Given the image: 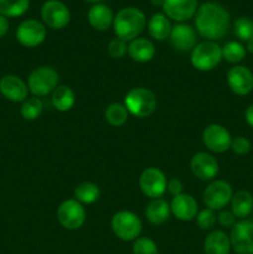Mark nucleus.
Instances as JSON below:
<instances>
[{"label": "nucleus", "instance_id": "4", "mask_svg": "<svg viewBox=\"0 0 253 254\" xmlns=\"http://www.w3.org/2000/svg\"><path fill=\"white\" fill-rule=\"evenodd\" d=\"M222 60V49L215 41H203L196 45L191 52V64L198 71H211Z\"/></svg>", "mask_w": 253, "mask_h": 254}, {"label": "nucleus", "instance_id": "14", "mask_svg": "<svg viewBox=\"0 0 253 254\" xmlns=\"http://www.w3.org/2000/svg\"><path fill=\"white\" fill-rule=\"evenodd\" d=\"M227 83L237 96H247L253 91V73L246 66H235L227 72Z\"/></svg>", "mask_w": 253, "mask_h": 254}, {"label": "nucleus", "instance_id": "26", "mask_svg": "<svg viewBox=\"0 0 253 254\" xmlns=\"http://www.w3.org/2000/svg\"><path fill=\"white\" fill-rule=\"evenodd\" d=\"M52 104L59 112H67L74 106V93L68 86H57L52 94Z\"/></svg>", "mask_w": 253, "mask_h": 254}, {"label": "nucleus", "instance_id": "12", "mask_svg": "<svg viewBox=\"0 0 253 254\" xmlns=\"http://www.w3.org/2000/svg\"><path fill=\"white\" fill-rule=\"evenodd\" d=\"M16 39L22 46L36 47L46 39V29L37 20H25L17 27Z\"/></svg>", "mask_w": 253, "mask_h": 254}, {"label": "nucleus", "instance_id": "20", "mask_svg": "<svg viewBox=\"0 0 253 254\" xmlns=\"http://www.w3.org/2000/svg\"><path fill=\"white\" fill-rule=\"evenodd\" d=\"M128 54L133 61L145 64V62L151 61L155 56V46L150 40L136 37L129 44Z\"/></svg>", "mask_w": 253, "mask_h": 254}, {"label": "nucleus", "instance_id": "30", "mask_svg": "<svg viewBox=\"0 0 253 254\" xmlns=\"http://www.w3.org/2000/svg\"><path fill=\"white\" fill-rule=\"evenodd\" d=\"M246 56V47L237 41H230L222 47V59L230 64H238Z\"/></svg>", "mask_w": 253, "mask_h": 254}, {"label": "nucleus", "instance_id": "11", "mask_svg": "<svg viewBox=\"0 0 253 254\" xmlns=\"http://www.w3.org/2000/svg\"><path fill=\"white\" fill-rule=\"evenodd\" d=\"M41 16L45 24L55 30L63 29L71 20L68 7L59 0H49L45 2L42 5Z\"/></svg>", "mask_w": 253, "mask_h": 254}, {"label": "nucleus", "instance_id": "21", "mask_svg": "<svg viewBox=\"0 0 253 254\" xmlns=\"http://www.w3.org/2000/svg\"><path fill=\"white\" fill-rule=\"evenodd\" d=\"M113 12L104 4H94L88 11V21L93 29L106 31L113 24Z\"/></svg>", "mask_w": 253, "mask_h": 254}, {"label": "nucleus", "instance_id": "35", "mask_svg": "<svg viewBox=\"0 0 253 254\" xmlns=\"http://www.w3.org/2000/svg\"><path fill=\"white\" fill-rule=\"evenodd\" d=\"M107 49H108L109 56H111L112 59H116V60H119L122 59V57H124V55H126V51H128V46H126V41L118 39V37H117V39L111 40Z\"/></svg>", "mask_w": 253, "mask_h": 254}, {"label": "nucleus", "instance_id": "17", "mask_svg": "<svg viewBox=\"0 0 253 254\" xmlns=\"http://www.w3.org/2000/svg\"><path fill=\"white\" fill-rule=\"evenodd\" d=\"M170 210L178 220L189 222L197 216L198 206L192 196L188 195V193H181L173 198Z\"/></svg>", "mask_w": 253, "mask_h": 254}, {"label": "nucleus", "instance_id": "36", "mask_svg": "<svg viewBox=\"0 0 253 254\" xmlns=\"http://www.w3.org/2000/svg\"><path fill=\"white\" fill-rule=\"evenodd\" d=\"M251 148H252V144L245 136H236L231 143V149L237 155H246V154L250 153Z\"/></svg>", "mask_w": 253, "mask_h": 254}, {"label": "nucleus", "instance_id": "39", "mask_svg": "<svg viewBox=\"0 0 253 254\" xmlns=\"http://www.w3.org/2000/svg\"><path fill=\"white\" fill-rule=\"evenodd\" d=\"M9 30V21L4 15H0V37L5 36Z\"/></svg>", "mask_w": 253, "mask_h": 254}, {"label": "nucleus", "instance_id": "34", "mask_svg": "<svg viewBox=\"0 0 253 254\" xmlns=\"http://www.w3.org/2000/svg\"><path fill=\"white\" fill-rule=\"evenodd\" d=\"M196 221L201 230H210L215 226L216 221H217V216L215 215L213 210L211 208H205V210L200 211L196 216Z\"/></svg>", "mask_w": 253, "mask_h": 254}, {"label": "nucleus", "instance_id": "43", "mask_svg": "<svg viewBox=\"0 0 253 254\" xmlns=\"http://www.w3.org/2000/svg\"><path fill=\"white\" fill-rule=\"evenodd\" d=\"M87 1H91V2H97V4H98V2L101 1V0H87Z\"/></svg>", "mask_w": 253, "mask_h": 254}, {"label": "nucleus", "instance_id": "19", "mask_svg": "<svg viewBox=\"0 0 253 254\" xmlns=\"http://www.w3.org/2000/svg\"><path fill=\"white\" fill-rule=\"evenodd\" d=\"M170 41L178 51H190L196 46L195 30L188 24H176L171 27Z\"/></svg>", "mask_w": 253, "mask_h": 254}, {"label": "nucleus", "instance_id": "18", "mask_svg": "<svg viewBox=\"0 0 253 254\" xmlns=\"http://www.w3.org/2000/svg\"><path fill=\"white\" fill-rule=\"evenodd\" d=\"M0 92L5 98L11 102L26 101L29 88L26 83L17 76L7 74L0 79Z\"/></svg>", "mask_w": 253, "mask_h": 254}, {"label": "nucleus", "instance_id": "41", "mask_svg": "<svg viewBox=\"0 0 253 254\" xmlns=\"http://www.w3.org/2000/svg\"><path fill=\"white\" fill-rule=\"evenodd\" d=\"M246 51H248L250 54H253V40L247 42V47H246Z\"/></svg>", "mask_w": 253, "mask_h": 254}, {"label": "nucleus", "instance_id": "40", "mask_svg": "<svg viewBox=\"0 0 253 254\" xmlns=\"http://www.w3.org/2000/svg\"><path fill=\"white\" fill-rule=\"evenodd\" d=\"M245 118L246 122L250 127L253 128V104H251L247 109H246V113H245Z\"/></svg>", "mask_w": 253, "mask_h": 254}, {"label": "nucleus", "instance_id": "16", "mask_svg": "<svg viewBox=\"0 0 253 254\" xmlns=\"http://www.w3.org/2000/svg\"><path fill=\"white\" fill-rule=\"evenodd\" d=\"M163 9L170 19L186 21L196 14L197 0H164Z\"/></svg>", "mask_w": 253, "mask_h": 254}, {"label": "nucleus", "instance_id": "5", "mask_svg": "<svg viewBox=\"0 0 253 254\" xmlns=\"http://www.w3.org/2000/svg\"><path fill=\"white\" fill-rule=\"evenodd\" d=\"M112 230L122 241H135L141 232V221L130 211H119L112 218Z\"/></svg>", "mask_w": 253, "mask_h": 254}, {"label": "nucleus", "instance_id": "31", "mask_svg": "<svg viewBox=\"0 0 253 254\" xmlns=\"http://www.w3.org/2000/svg\"><path fill=\"white\" fill-rule=\"evenodd\" d=\"M233 34L241 41H251L253 40V20L247 16L238 17L233 24Z\"/></svg>", "mask_w": 253, "mask_h": 254}, {"label": "nucleus", "instance_id": "2", "mask_svg": "<svg viewBox=\"0 0 253 254\" xmlns=\"http://www.w3.org/2000/svg\"><path fill=\"white\" fill-rule=\"evenodd\" d=\"M146 24L145 15L138 7H124L113 20L117 37L123 41H133L141 34Z\"/></svg>", "mask_w": 253, "mask_h": 254}, {"label": "nucleus", "instance_id": "7", "mask_svg": "<svg viewBox=\"0 0 253 254\" xmlns=\"http://www.w3.org/2000/svg\"><path fill=\"white\" fill-rule=\"evenodd\" d=\"M57 220L66 230H78L86 221V211L77 200H66L57 208Z\"/></svg>", "mask_w": 253, "mask_h": 254}, {"label": "nucleus", "instance_id": "3", "mask_svg": "<svg viewBox=\"0 0 253 254\" xmlns=\"http://www.w3.org/2000/svg\"><path fill=\"white\" fill-rule=\"evenodd\" d=\"M126 111L138 118H145L154 113L156 108V97L150 89L136 87L130 89L124 98Z\"/></svg>", "mask_w": 253, "mask_h": 254}, {"label": "nucleus", "instance_id": "27", "mask_svg": "<svg viewBox=\"0 0 253 254\" xmlns=\"http://www.w3.org/2000/svg\"><path fill=\"white\" fill-rule=\"evenodd\" d=\"M101 196L99 188L93 183H82L74 189V200L78 201L79 203H87L91 205L94 203Z\"/></svg>", "mask_w": 253, "mask_h": 254}, {"label": "nucleus", "instance_id": "10", "mask_svg": "<svg viewBox=\"0 0 253 254\" xmlns=\"http://www.w3.org/2000/svg\"><path fill=\"white\" fill-rule=\"evenodd\" d=\"M166 178L158 168H148L139 178V186L146 197L160 198L166 191Z\"/></svg>", "mask_w": 253, "mask_h": 254}, {"label": "nucleus", "instance_id": "38", "mask_svg": "<svg viewBox=\"0 0 253 254\" xmlns=\"http://www.w3.org/2000/svg\"><path fill=\"white\" fill-rule=\"evenodd\" d=\"M166 189L175 197V196H179L183 193V183L179 179H171V180L168 181Z\"/></svg>", "mask_w": 253, "mask_h": 254}, {"label": "nucleus", "instance_id": "33", "mask_svg": "<svg viewBox=\"0 0 253 254\" xmlns=\"http://www.w3.org/2000/svg\"><path fill=\"white\" fill-rule=\"evenodd\" d=\"M158 247L150 238H136L133 245V254H158Z\"/></svg>", "mask_w": 253, "mask_h": 254}, {"label": "nucleus", "instance_id": "42", "mask_svg": "<svg viewBox=\"0 0 253 254\" xmlns=\"http://www.w3.org/2000/svg\"><path fill=\"white\" fill-rule=\"evenodd\" d=\"M151 1V4L154 5V6H163V4H164V0H150Z\"/></svg>", "mask_w": 253, "mask_h": 254}, {"label": "nucleus", "instance_id": "32", "mask_svg": "<svg viewBox=\"0 0 253 254\" xmlns=\"http://www.w3.org/2000/svg\"><path fill=\"white\" fill-rule=\"evenodd\" d=\"M42 109H44V104H42L41 99L29 98L24 101L20 112H21V116L24 119H26V121H35V119H37L41 116Z\"/></svg>", "mask_w": 253, "mask_h": 254}, {"label": "nucleus", "instance_id": "25", "mask_svg": "<svg viewBox=\"0 0 253 254\" xmlns=\"http://www.w3.org/2000/svg\"><path fill=\"white\" fill-rule=\"evenodd\" d=\"M148 31L153 39L163 41L170 36L171 25L168 17L161 12L154 14L148 22Z\"/></svg>", "mask_w": 253, "mask_h": 254}, {"label": "nucleus", "instance_id": "13", "mask_svg": "<svg viewBox=\"0 0 253 254\" xmlns=\"http://www.w3.org/2000/svg\"><path fill=\"white\" fill-rule=\"evenodd\" d=\"M203 144L213 153H225L231 149L232 138L225 127L220 124H210L202 133Z\"/></svg>", "mask_w": 253, "mask_h": 254}, {"label": "nucleus", "instance_id": "8", "mask_svg": "<svg viewBox=\"0 0 253 254\" xmlns=\"http://www.w3.org/2000/svg\"><path fill=\"white\" fill-rule=\"evenodd\" d=\"M232 186L225 180L211 183L203 191V202L211 210H222L232 200Z\"/></svg>", "mask_w": 253, "mask_h": 254}, {"label": "nucleus", "instance_id": "9", "mask_svg": "<svg viewBox=\"0 0 253 254\" xmlns=\"http://www.w3.org/2000/svg\"><path fill=\"white\" fill-rule=\"evenodd\" d=\"M231 247L237 254H253V222L241 220L235 223L230 235Z\"/></svg>", "mask_w": 253, "mask_h": 254}, {"label": "nucleus", "instance_id": "28", "mask_svg": "<svg viewBox=\"0 0 253 254\" xmlns=\"http://www.w3.org/2000/svg\"><path fill=\"white\" fill-rule=\"evenodd\" d=\"M29 6L30 0H0V15L5 17L21 16Z\"/></svg>", "mask_w": 253, "mask_h": 254}, {"label": "nucleus", "instance_id": "37", "mask_svg": "<svg viewBox=\"0 0 253 254\" xmlns=\"http://www.w3.org/2000/svg\"><path fill=\"white\" fill-rule=\"evenodd\" d=\"M217 221L222 227L230 228L235 226L236 217L231 211H222V212L217 216Z\"/></svg>", "mask_w": 253, "mask_h": 254}, {"label": "nucleus", "instance_id": "15", "mask_svg": "<svg viewBox=\"0 0 253 254\" xmlns=\"http://www.w3.org/2000/svg\"><path fill=\"white\" fill-rule=\"evenodd\" d=\"M191 170L200 180L210 181L217 176L218 163L211 154L200 151L191 159Z\"/></svg>", "mask_w": 253, "mask_h": 254}, {"label": "nucleus", "instance_id": "24", "mask_svg": "<svg viewBox=\"0 0 253 254\" xmlns=\"http://www.w3.org/2000/svg\"><path fill=\"white\" fill-rule=\"evenodd\" d=\"M253 211V196L248 191H238L231 200V212L240 220H246Z\"/></svg>", "mask_w": 253, "mask_h": 254}, {"label": "nucleus", "instance_id": "29", "mask_svg": "<svg viewBox=\"0 0 253 254\" xmlns=\"http://www.w3.org/2000/svg\"><path fill=\"white\" fill-rule=\"evenodd\" d=\"M128 114L129 112L126 111V106L119 103H112L107 107L104 117L111 126L121 127L128 121Z\"/></svg>", "mask_w": 253, "mask_h": 254}, {"label": "nucleus", "instance_id": "22", "mask_svg": "<svg viewBox=\"0 0 253 254\" xmlns=\"http://www.w3.org/2000/svg\"><path fill=\"white\" fill-rule=\"evenodd\" d=\"M230 237L222 231H213L206 237L203 242L205 254H230Z\"/></svg>", "mask_w": 253, "mask_h": 254}, {"label": "nucleus", "instance_id": "6", "mask_svg": "<svg viewBox=\"0 0 253 254\" xmlns=\"http://www.w3.org/2000/svg\"><path fill=\"white\" fill-rule=\"evenodd\" d=\"M59 81V73L52 67H37L29 77V89L35 96L44 97L57 88Z\"/></svg>", "mask_w": 253, "mask_h": 254}, {"label": "nucleus", "instance_id": "23", "mask_svg": "<svg viewBox=\"0 0 253 254\" xmlns=\"http://www.w3.org/2000/svg\"><path fill=\"white\" fill-rule=\"evenodd\" d=\"M170 205L163 198H153L145 207V217L151 225H161L170 216Z\"/></svg>", "mask_w": 253, "mask_h": 254}, {"label": "nucleus", "instance_id": "1", "mask_svg": "<svg viewBox=\"0 0 253 254\" xmlns=\"http://www.w3.org/2000/svg\"><path fill=\"white\" fill-rule=\"evenodd\" d=\"M195 26L198 34L210 41L222 39L230 27V14L218 2H203L196 11Z\"/></svg>", "mask_w": 253, "mask_h": 254}]
</instances>
